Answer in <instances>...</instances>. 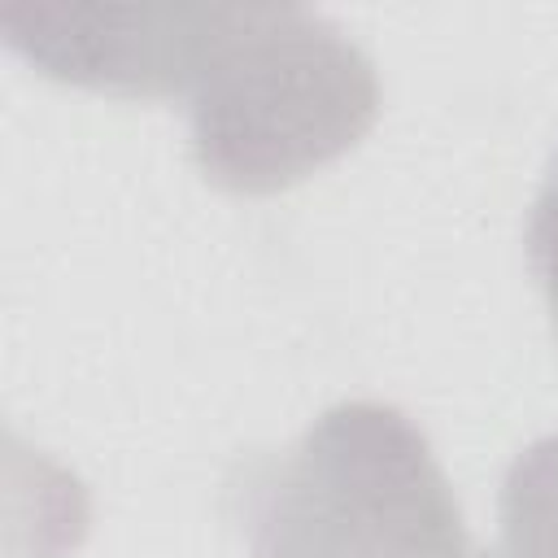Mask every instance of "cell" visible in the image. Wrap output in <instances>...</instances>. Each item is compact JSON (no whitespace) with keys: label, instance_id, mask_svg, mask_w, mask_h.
<instances>
[{"label":"cell","instance_id":"obj_2","mask_svg":"<svg viewBox=\"0 0 558 558\" xmlns=\"http://www.w3.org/2000/svg\"><path fill=\"white\" fill-rule=\"evenodd\" d=\"M253 558H466V527L427 436L384 401L323 410L240 484Z\"/></svg>","mask_w":558,"mask_h":558},{"label":"cell","instance_id":"obj_4","mask_svg":"<svg viewBox=\"0 0 558 558\" xmlns=\"http://www.w3.org/2000/svg\"><path fill=\"white\" fill-rule=\"evenodd\" d=\"M527 266L545 292L554 340H558V153H554L545 183H541L532 214H527Z\"/></svg>","mask_w":558,"mask_h":558},{"label":"cell","instance_id":"obj_5","mask_svg":"<svg viewBox=\"0 0 558 558\" xmlns=\"http://www.w3.org/2000/svg\"><path fill=\"white\" fill-rule=\"evenodd\" d=\"M480 558H536V554H523V549H510V545H497V549H488V554H480Z\"/></svg>","mask_w":558,"mask_h":558},{"label":"cell","instance_id":"obj_1","mask_svg":"<svg viewBox=\"0 0 558 558\" xmlns=\"http://www.w3.org/2000/svg\"><path fill=\"white\" fill-rule=\"evenodd\" d=\"M379 118L371 57L323 13L244 4L187 92L192 157L235 196L283 192L366 140Z\"/></svg>","mask_w":558,"mask_h":558},{"label":"cell","instance_id":"obj_3","mask_svg":"<svg viewBox=\"0 0 558 558\" xmlns=\"http://www.w3.org/2000/svg\"><path fill=\"white\" fill-rule=\"evenodd\" d=\"M244 4H17L4 44L39 74L109 96L192 92Z\"/></svg>","mask_w":558,"mask_h":558}]
</instances>
